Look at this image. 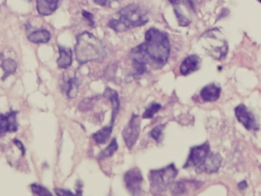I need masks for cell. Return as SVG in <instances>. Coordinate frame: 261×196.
<instances>
[{"instance_id": "6da1fadb", "label": "cell", "mask_w": 261, "mask_h": 196, "mask_svg": "<svg viewBox=\"0 0 261 196\" xmlns=\"http://www.w3.org/2000/svg\"><path fill=\"white\" fill-rule=\"evenodd\" d=\"M170 55L168 35L159 29L151 27L145 33V41L132 49L130 59L133 63L162 68Z\"/></svg>"}, {"instance_id": "7a4b0ae2", "label": "cell", "mask_w": 261, "mask_h": 196, "mask_svg": "<svg viewBox=\"0 0 261 196\" xmlns=\"http://www.w3.org/2000/svg\"><path fill=\"white\" fill-rule=\"evenodd\" d=\"M75 54L80 64L89 62H102L107 56V47L97 37L89 32L78 34L76 37Z\"/></svg>"}, {"instance_id": "3957f363", "label": "cell", "mask_w": 261, "mask_h": 196, "mask_svg": "<svg viewBox=\"0 0 261 196\" xmlns=\"http://www.w3.org/2000/svg\"><path fill=\"white\" fill-rule=\"evenodd\" d=\"M117 15V18H112L109 21L108 27L119 33L145 25L149 21L147 11L135 3L121 9Z\"/></svg>"}, {"instance_id": "277c9868", "label": "cell", "mask_w": 261, "mask_h": 196, "mask_svg": "<svg viewBox=\"0 0 261 196\" xmlns=\"http://www.w3.org/2000/svg\"><path fill=\"white\" fill-rule=\"evenodd\" d=\"M179 171L174 163L159 170H152L148 174L150 192L155 195L163 193L171 186L177 177Z\"/></svg>"}, {"instance_id": "5b68a950", "label": "cell", "mask_w": 261, "mask_h": 196, "mask_svg": "<svg viewBox=\"0 0 261 196\" xmlns=\"http://www.w3.org/2000/svg\"><path fill=\"white\" fill-rule=\"evenodd\" d=\"M141 132V122L139 116L132 114L129 122L122 131V137L128 150H132L139 137Z\"/></svg>"}, {"instance_id": "8992f818", "label": "cell", "mask_w": 261, "mask_h": 196, "mask_svg": "<svg viewBox=\"0 0 261 196\" xmlns=\"http://www.w3.org/2000/svg\"><path fill=\"white\" fill-rule=\"evenodd\" d=\"M210 153V145L208 142L190 148V154L184 166V169L199 166Z\"/></svg>"}, {"instance_id": "52a82bcc", "label": "cell", "mask_w": 261, "mask_h": 196, "mask_svg": "<svg viewBox=\"0 0 261 196\" xmlns=\"http://www.w3.org/2000/svg\"><path fill=\"white\" fill-rule=\"evenodd\" d=\"M236 118L238 121L248 131H257L259 125L255 117L251 111H249L245 104H240L234 108Z\"/></svg>"}, {"instance_id": "ba28073f", "label": "cell", "mask_w": 261, "mask_h": 196, "mask_svg": "<svg viewBox=\"0 0 261 196\" xmlns=\"http://www.w3.org/2000/svg\"><path fill=\"white\" fill-rule=\"evenodd\" d=\"M125 186L132 195H138L141 193V185L144 179L141 171L135 167L127 171L124 176Z\"/></svg>"}, {"instance_id": "9c48e42d", "label": "cell", "mask_w": 261, "mask_h": 196, "mask_svg": "<svg viewBox=\"0 0 261 196\" xmlns=\"http://www.w3.org/2000/svg\"><path fill=\"white\" fill-rule=\"evenodd\" d=\"M222 162V158L220 154L217 153H210L202 163L196 166V173L197 174L206 173L210 174L217 173L220 169Z\"/></svg>"}, {"instance_id": "30bf717a", "label": "cell", "mask_w": 261, "mask_h": 196, "mask_svg": "<svg viewBox=\"0 0 261 196\" xmlns=\"http://www.w3.org/2000/svg\"><path fill=\"white\" fill-rule=\"evenodd\" d=\"M17 111H9L7 114H0V136L4 135L8 132H16L18 129L16 116Z\"/></svg>"}, {"instance_id": "8fae6325", "label": "cell", "mask_w": 261, "mask_h": 196, "mask_svg": "<svg viewBox=\"0 0 261 196\" xmlns=\"http://www.w3.org/2000/svg\"><path fill=\"white\" fill-rule=\"evenodd\" d=\"M201 58L198 55L192 54L182 61L179 67V71L184 76L191 74L200 68Z\"/></svg>"}, {"instance_id": "7c38bea8", "label": "cell", "mask_w": 261, "mask_h": 196, "mask_svg": "<svg viewBox=\"0 0 261 196\" xmlns=\"http://www.w3.org/2000/svg\"><path fill=\"white\" fill-rule=\"evenodd\" d=\"M222 89L215 83L208 84L202 89L200 97L204 102H213L220 98Z\"/></svg>"}, {"instance_id": "4fadbf2b", "label": "cell", "mask_w": 261, "mask_h": 196, "mask_svg": "<svg viewBox=\"0 0 261 196\" xmlns=\"http://www.w3.org/2000/svg\"><path fill=\"white\" fill-rule=\"evenodd\" d=\"M61 0H36L38 13L44 16L52 15L58 9Z\"/></svg>"}, {"instance_id": "5bb4252c", "label": "cell", "mask_w": 261, "mask_h": 196, "mask_svg": "<svg viewBox=\"0 0 261 196\" xmlns=\"http://www.w3.org/2000/svg\"><path fill=\"white\" fill-rule=\"evenodd\" d=\"M103 96L111 102L112 106H113V113H112V120L110 125H113L116 116L120 109V99H119V93L113 89L107 87L104 92Z\"/></svg>"}, {"instance_id": "9a60e30c", "label": "cell", "mask_w": 261, "mask_h": 196, "mask_svg": "<svg viewBox=\"0 0 261 196\" xmlns=\"http://www.w3.org/2000/svg\"><path fill=\"white\" fill-rule=\"evenodd\" d=\"M59 58L57 61L58 67L61 69H67L71 66L73 61V52L69 47L58 45Z\"/></svg>"}, {"instance_id": "2e32d148", "label": "cell", "mask_w": 261, "mask_h": 196, "mask_svg": "<svg viewBox=\"0 0 261 196\" xmlns=\"http://www.w3.org/2000/svg\"><path fill=\"white\" fill-rule=\"evenodd\" d=\"M51 38V35L46 29H40L32 32L28 37V39L30 42L34 44H46Z\"/></svg>"}, {"instance_id": "e0dca14e", "label": "cell", "mask_w": 261, "mask_h": 196, "mask_svg": "<svg viewBox=\"0 0 261 196\" xmlns=\"http://www.w3.org/2000/svg\"><path fill=\"white\" fill-rule=\"evenodd\" d=\"M65 91L69 99H75L77 96L80 82L76 76H67L65 81Z\"/></svg>"}, {"instance_id": "ac0fdd59", "label": "cell", "mask_w": 261, "mask_h": 196, "mask_svg": "<svg viewBox=\"0 0 261 196\" xmlns=\"http://www.w3.org/2000/svg\"><path fill=\"white\" fill-rule=\"evenodd\" d=\"M113 125H110L108 126L104 127L101 128L97 132L94 133L93 135V138L98 145H104L107 143V141L110 139L113 132Z\"/></svg>"}, {"instance_id": "d6986e66", "label": "cell", "mask_w": 261, "mask_h": 196, "mask_svg": "<svg viewBox=\"0 0 261 196\" xmlns=\"http://www.w3.org/2000/svg\"><path fill=\"white\" fill-rule=\"evenodd\" d=\"M1 67L3 72H4L2 79L5 80L10 75L14 74L16 72L18 64H17L15 60L12 59V58H6V59L3 60V62H2Z\"/></svg>"}, {"instance_id": "ffe728a7", "label": "cell", "mask_w": 261, "mask_h": 196, "mask_svg": "<svg viewBox=\"0 0 261 196\" xmlns=\"http://www.w3.org/2000/svg\"><path fill=\"white\" fill-rule=\"evenodd\" d=\"M118 148H119V145H118L117 141H116V138H113L109 146L99 154L98 159L99 160H102L111 157L115 154V152L117 151Z\"/></svg>"}, {"instance_id": "44dd1931", "label": "cell", "mask_w": 261, "mask_h": 196, "mask_svg": "<svg viewBox=\"0 0 261 196\" xmlns=\"http://www.w3.org/2000/svg\"><path fill=\"white\" fill-rule=\"evenodd\" d=\"M190 183L191 181H180L172 183L171 187H170L171 193L175 195H182V194L186 193Z\"/></svg>"}, {"instance_id": "7402d4cb", "label": "cell", "mask_w": 261, "mask_h": 196, "mask_svg": "<svg viewBox=\"0 0 261 196\" xmlns=\"http://www.w3.org/2000/svg\"><path fill=\"white\" fill-rule=\"evenodd\" d=\"M162 108V105L158 102H152L148 107L146 108L144 113H143L142 118L144 119H150L153 117L156 113Z\"/></svg>"}, {"instance_id": "603a6c76", "label": "cell", "mask_w": 261, "mask_h": 196, "mask_svg": "<svg viewBox=\"0 0 261 196\" xmlns=\"http://www.w3.org/2000/svg\"><path fill=\"white\" fill-rule=\"evenodd\" d=\"M166 124H161V125H156L155 128H153L150 131V134L153 140L156 141L158 143L161 142V137L163 135V131L165 129Z\"/></svg>"}, {"instance_id": "cb8c5ba5", "label": "cell", "mask_w": 261, "mask_h": 196, "mask_svg": "<svg viewBox=\"0 0 261 196\" xmlns=\"http://www.w3.org/2000/svg\"><path fill=\"white\" fill-rule=\"evenodd\" d=\"M97 100L98 99H96V97L87 98V99H84L80 103L79 108L81 111H88L94 106L95 103Z\"/></svg>"}, {"instance_id": "d4e9b609", "label": "cell", "mask_w": 261, "mask_h": 196, "mask_svg": "<svg viewBox=\"0 0 261 196\" xmlns=\"http://www.w3.org/2000/svg\"><path fill=\"white\" fill-rule=\"evenodd\" d=\"M31 189L32 192L35 195H42V196H51L52 193L48 190V189L44 188V186H40L38 184L31 185Z\"/></svg>"}, {"instance_id": "484cf974", "label": "cell", "mask_w": 261, "mask_h": 196, "mask_svg": "<svg viewBox=\"0 0 261 196\" xmlns=\"http://www.w3.org/2000/svg\"><path fill=\"white\" fill-rule=\"evenodd\" d=\"M82 15L84 17V18L87 20L90 27H95L94 16H93V14L90 13V12H87V11L83 10Z\"/></svg>"}, {"instance_id": "4316f807", "label": "cell", "mask_w": 261, "mask_h": 196, "mask_svg": "<svg viewBox=\"0 0 261 196\" xmlns=\"http://www.w3.org/2000/svg\"><path fill=\"white\" fill-rule=\"evenodd\" d=\"M96 4L99 5L103 7H111L112 4L115 1L118 2V0H93Z\"/></svg>"}, {"instance_id": "83f0119b", "label": "cell", "mask_w": 261, "mask_h": 196, "mask_svg": "<svg viewBox=\"0 0 261 196\" xmlns=\"http://www.w3.org/2000/svg\"><path fill=\"white\" fill-rule=\"evenodd\" d=\"M55 194L61 196H68V195H74L73 192L67 190V189H55Z\"/></svg>"}, {"instance_id": "f1b7e54d", "label": "cell", "mask_w": 261, "mask_h": 196, "mask_svg": "<svg viewBox=\"0 0 261 196\" xmlns=\"http://www.w3.org/2000/svg\"><path fill=\"white\" fill-rule=\"evenodd\" d=\"M13 143L15 144V145H16L20 150H21V153H22V155L24 156V154H25V149H24V145H23V144L21 143L19 140H16V139H15V140L13 141Z\"/></svg>"}, {"instance_id": "f546056e", "label": "cell", "mask_w": 261, "mask_h": 196, "mask_svg": "<svg viewBox=\"0 0 261 196\" xmlns=\"http://www.w3.org/2000/svg\"><path fill=\"white\" fill-rule=\"evenodd\" d=\"M82 188H83V183L81 181H78L77 183L76 184V195H82Z\"/></svg>"}, {"instance_id": "4dcf8cb0", "label": "cell", "mask_w": 261, "mask_h": 196, "mask_svg": "<svg viewBox=\"0 0 261 196\" xmlns=\"http://www.w3.org/2000/svg\"><path fill=\"white\" fill-rule=\"evenodd\" d=\"M238 187H239V189H240V190H244V189H245L248 187V183H247V182L245 181H245H242L241 183H239Z\"/></svg>"}, {"instance_id": "1f68e13d", "label": "cell", "mask_w": 261, "mask_h": 196, "mask_svg": "<svg viewBox=\"0 0 261 196\" xmlns=\"http://www.w3.org/2000/svg\"><path fill=\"white\" fill-rule=\"evenodd\" d=\"M169 1L170 2V3H171V4L174 5L176 4V3H177V2L179 1V0H169Z\"/></svg>"}, {"instance_id": "d6a6232c", "label": "cell", "mask_w": 261, "mask_h": 196, "mask_svg": "<svg viewBox=\"0 0 261 196\" xmlns=\"http://www.w3.org/2000/svg\"><path fill=\"white\" fill-rule=\"evenodd\" d=\"M257 1L260 2V3H261V0H257Z\"/></svg>"}]
</instances>
